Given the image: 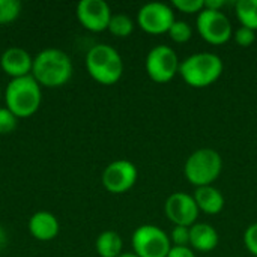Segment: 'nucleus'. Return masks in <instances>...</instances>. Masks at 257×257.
Listing matches in <instances>:
<instances>
[{"instance_id": "2", "label": "nucleus", "mask_w": 257, "mask_h": 257, "mask_svg": "<svg viewBox=\"0 0 257 257\" xmlns=\"http://www.w3.org/2000/svg\"><path fill=\"white\" fill-rule=\"evenodd\" d=\"M5 102L6 108L17 117L33 116L42 102L39 83L32 75L11 80L5 89Z\"/></svg>"}, {"instance_id": "22", "label": "nucleus", "mask_w": 257, "mask_h": 257, "mask_svg": "<svg viewBox=\"0 0 257 257\" xmlns=\"http://www.w3.org/2000/svg\"><path fill=\"white\" fill-rule=\"evenodd\" d=\"M17 123H18V117L12 111H9L6 107H0V134L5 136V134L14 133L17 128Z\"/></svg>"}, {"instance_id": "27", "label": "nucleus", "mask_w": 257, "mask_h": 257, "mask_svg": "<svg viewBox=\"0 0 257 257\" xmlns=\"http://www.w3.org/2000/svg\"><path fill=\"white\" fill-rule=\"evenodd\" d=\"M167 257H196V253L188 247H172Z\"/></svg>"}, {"instance_id": "1", "label": "nucleus", "mask_w": 257, "mask_h": 257, "mask_svg": "<svg viewBox=\"0 0 257 257\" xmlns=\"http://www.w3.org/2000/svg\"><path fill=\"white\" fill-rule=\"evenodd\" d=\"M72 62L59 48H45L33 57L32 77L39 86L56 89L65 86L72 77Z\"/></svg>"}, {"instance_id": "12", "label": "nucleus", "mask_w": 257, "mask_h": 257, "mask_svg": "<svg viewBox=\"0 0 257 257\" xmlns=\"http://www.w3.org/2000/svg\"><path fill=\"white\" fill-rule=\"evenodd\" d=\"M166 215L175 226L191 227L199 217V208L193 196L185 193H173L166 200Z\"/></svg>"}, {"instance_id": "8", "label": "nucleus", "mask_w": 257, "mask_h": 257, "mask_svg": "<svg viewBox=\"0 0 257 257\" xmlns=\"http://www.w3.org/2000/svg\"><path fill=\"white\" fill-rule=\"evenodd\" d=\"M197 30L200 36L212 45L226 44L232 38L230 20L221 11L203 9L197 17Z\"/></svg>"}, {"instance_id": "6", "label": "nucleus", "mask_w": 257, "mask_h": 257, "mask_svg": "<svg viewBox=\"0 0 257 257\" xmlns=\"http://www.w3.org/2000/svg\"><path fill=\"white\" fill-rule=\"evenodd\" d=\"M133 250L139 257H167L172 242L160 227L143 224L133 233Z\"/></svg>"}, {"instance_id": "24", "label": "nucleus", "mask_w": 257, "mask_h": 257, "mask_svg": "<svg viewBox=\"0 0 257 257\" xmlns=\"http://www.w3.org/2000/svg\"><path fill=\"white\" fill-rule=\"evenodd\" d=\"M170 242H173V247H188L190 245V227L175 226L170 235Z\"/></svg>"}, {"instance_id": "9", "label": "nucleus", "mask_w": 257, "mask_h": 257, "mask_svg": "<svg viewBox=\"0 0 257 257\" xmlns=\"http://www.w3.org/2000/svg\"><path fill=\"white\" fill-rule=\"evenodd\" d=\"M137 167L126 160H117L110 163L101 176L104 188L111 194H122L131 190L137 181Z\"/></svg>"}, {"instance_id": "29", "label": "nucleus", "mask_w": 257, "mask_h": 257, "mask_svg": "<svg viewBox=\"0 0 257 257\" xmlns=\"http://www.w3.org/2000/svg\"><path fill=\"white\" fill-rule=\"evenodd\" d=\"M8 244V233L6 230L0 226V250H3Z\"/></svg>"}, {"instance_id": "13", "label": "nucleus", "mask_w": 257, "mask_h": 257, "mask_svg": "<svg viewBox=\"0 0 257 257\" xmlns=\"http://www.w3.org/2000/svg\"><path fill=\"white\" fill-rule=\"evenodd\" d=\"M0 68L12 80L27 77L32 75L33 57L21 47H9L0 56Z\"/></svg>"}, {"instance_id": "10", "label": "nucleus", "mask_w": 257, "mask_h": 257, "mask_svg": "<svg viewBox=\"0 0 257 257\" xmlns=\"http://www.w3.org/2000/svg\"><path fill=\"white\" fill-rule=\"evenodd\" d=\"M137 23L146 33L161 35L170 30L172 24L175 23V14L169 5L152 2L140 8Z\"/></svg>"}, {"instance_id": "16", "label": "nucleus", "mask_w": 257, "mask_h": 257, "mask_svg": "<svg viewBox=\"0 0 257 257\" xmlns=\"http://www.w3.org/2000/svg\"><path fill=\"white\" fill-rule=\"evenodd\" d=\"M193 197L197 203L199 211H203L205 214L215 215V214L221 212L224 208V197H223L221 191L212 185L196 188Z\"/></svg>"}, {"instance_id": "4", "label": "nucleus", "mask_w": 257, "mask_h": 257, "mask_svg": "<svg viewBox=\"0 0 257 257\" xmlns=\"http://www.w3.org/2000/svg\"><path fill=\"white\" fill-rule=\"evenodd\" d=\"M223 68L224 65L220 56L214 53H197L179 65V74L188 86L203 89L221 77Z\"/></svg>"}, {"instance_id": "18", "label": "nucleus", "mask_w": 257, "mask_h": 257, "mask_svg": "<svg viewBox=\"0 0 257 257\" xmlns=\"http://www.w3.org/2000/svg\"><path fill=\"white\" fill-rule=\"evenodd\" d=\"M236 17L242 27L257 30V0H239L235 5Z\"/></svg>"}, {"instance_id": "7", "label": "nucleus", "mask_w": 257, "mask_h": 257, "mask_svg": "<svg viewBox=\"0 0 257 257\" xmlns=\"http://www.w3.org/2000/svg\"><path fill=\"white\" fill-rule=\"evenodd\" d=\"M179 59L169 45H157L146 56V72L152 81L164 84L169 83L179 72Z\"/></svg>"}, {"instance_id": "28", "label": "nucleus", "mask_w": 257, "mask_h": 257, "mask_svg": "<svg viewBox=\"0 0 257 257\" xmlns=\"http://www.w3.org/2000/svg\"><path fill=\"white\" fill-rule=\"evenodd\" d=\"M224 5H226L224 0H205V9L209 11H221Z\"/></svg>"}, {"instance_id": "14", "label": "nucleus", "mask_w": 257, "mask_h": 257, "mask_svg": "<svg viewBox=\"0 0 257 257\" xmlns=\"http://www.w3.org/2000/svg\"><path fill=\"white\" fill-rule=\"evenodd\" d=\"M59 220L48 211H38L29 220V232L38 241H51L59 235Z\"/></svg>"}, {"instance_id": "11", "label": "nucleus", "mask_w": 257, "mask_h": 257, "mask_svg": "<svg viewBox=\"0 0 257 257\" xmlns=\"http://www.w3.org/2000/svg\"><path fill=\"white\" fill-rule=\"evenodd\" d=\"M113 14L104 0H81L77 5V18L80 24L90 32H104L108 29Z\"/></svg>"}, {"instance_id": "17", "label": "nucleus", "mask_w": 257, "mask_h": 257, "mask_svg": "<svg viewBox=\"0 0 257 257\" xmlns=\"http://www.w3.org/2000/svg\"><path fill=\"white\" fill-rule=\"evenodd\" d=\"M95 248L99 257H119L122 254L123 242L117 232L105 230L96 238Z\"/></svg>"}, {"instance_id": "30", "label": "nucleus", "mask_w": 257, "mask_h": 257, "mask_svg": "<svg viewBox=\"0 0 257 257\" xmlns=\"http://www.w3.org/2000/svg\"><path fill=\"white\" fill-rule=\"evenodd\" d=\"M119 257H139V256H136L134 253H122Z\"/></svg>"}, {"instance_id": "25", "label": "nucleus", "mask_w": 257, "mask_h": 257, "mask_svg": "<svg viewBox=\"0 0 257 257\" xmlns=\"http://www.w3.org/2000/svg\"><path fill=\"white\" fill-rule=\"evenodd\" d=\"M235 41H236L238 45L247 48V47H250V45L254 44V41H256V32L251 30V29H247V27H242L241 26L235 32Z\"/></svg>"}, {"instance_id": "31", "label": "nucleus", "mask_w": 257, "mask_h": 257, "mask_svg": "<svg viewBox=\"0 0 257 257\" xmlns=\"http://www.w3.org/2000/svg\"><path fill=\"white\" fill-rule=\"evenodd\" d=\"M0 98H2V87H0Z\"/></svg>"}, {"instance_id": "19", "label": "nucleus", "mask_w": 257, "mask_h": 257, "mask_svg": "<svg viewBox=\"0 0 257 257\" xmlns=\"http://www.w3.org/2000/svg\"><path fill=\"white\" fill-rule=\"evenodd\" d=\"M108 30L111 35L117 38H126L134 32V23L125 14H114L110 20Z\"/></svg>"}, {"instance_id": "15", "label": "nucleus", "mask_w": 257, "mask_h": 257, "mask_svg": "<svg viewBox=\"0 0 257 257\" xmlns=\"http://www.w3.org/2000/svg\"><path fill=\"white\" fill-rule=\"evenodd\" d=\"M218 232L206 223H196L190 227V245L197 251H212L218 245Z\"/></svg>"}, {"instance_id": "26", "label": "nucleus", "mask_w": 257, "mask_h": 257, "mask_svg": "<svg viewBox=\"0 0 257 257\" xmlns=\"http://www.w3.org/2000/svg\"><path fill=\"white\" fill-rule=\"evenodd\" d=\"M244 244L247 247V250L257 257V223H253L251 226L247 227L245 233H244Z\"/></svg>"}, {"instance_id": "5", "label": "nucleus", "mask_w": 257, "mask_h": 257, "mask_svg": "<svg viewBox=\"0 0 257 257\" xmlns=\"http://www.w3.org/2000/svg\"><path fill=\"white\" fill-rule=\"evenodd\" d=\"M221 170H223L221 155L209 148L194 151L185 161V167H184L185 178L196 188L212 185V182L217 181L218 176L221 175Z\"/></svg>"}, {"instance_id": "23", "label": "nucleus", "mask_w": 257, "mask_h": 257, "mask_svg": "<svg viewBox=\"0 0 257 257\" xmlns=\"http://www.w3.org/2000/svg\"><path fill=\"white\" fill-rule=\"evenodd\" d=\"M173 6L185 14H200L205 9V0H173Z\"/></svg>"}, {"instance_id": "3", "label": "nucleus", "mask_w": 257, "mask_h": 257, "mask_svg": "<svg viewBox=\"0 0 257 257\" xmlns=\"http://www.w3.org/2000/svg\"><path fill=\"white\" fill-rule=\"evenodd\" d=\"M86 69L99 84L111 86L116 84L123 74V60L111 45L98 44L86 54Z\"/></svg>"}, {"instance_id": "20", "label": "nucleus", "mask_w": 257, "mask_h": 257, "mask_svg": "<svg viewBox=\"0 0 257 257\" xmlns=\"http://www.w3.org/2000/svg\"><path fill=\"white\" fill-rule=\"evenodd\" d=\"M21 14V2L0 0V24L14 23Z\"/></svg>"}, {"instance_id": "21", "label": "nucleus", "mask_w": 257, "mask_h": 257, "mask_svg": "<svg viewBox=\"0 0 257 257\" xmlns=\"http://www.w3.org/2000/svg\"><path fill=\"white\" fill-rule=\"evenodd\" d=\"M172 38V41L178 42V44H184V42H188L193 36V29L188 23L185 21H179V20H175V23L172 24L170 30L167 32Z\"/></svg>"}]
</instances>
